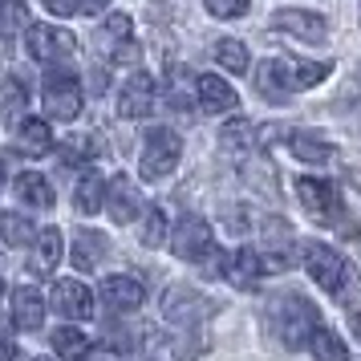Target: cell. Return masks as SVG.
Segmentation results:
<instances>
[{
	"instance_id": "6da1fadb",
	"label": "cell",
	"mask_w": 361,
	"mask_h": 361,
	"mask_svg": "<svg viewBox=\"0 0 361 361\" xmlns=\"http://www.w3.org/2000/svg\"><path fill=\"white\" fill-rule=\"evenodd\" d=\"M268 321H272V333H276L288 349H305V345L312 341V333L321 329V312H317V305L305 300V296L284 293V296L272 300Z\"/></svg>"
},
{
	"instance_id": "7a4b0ae2",
	"label": "cell",
	"mask_w": 361,
	"mask_h": 361,
	"mask_svg": "<svg viewBox=\"0 0 361 361\" xmlns=\"http://www.w3.org/2000/svg\"><path fill=\"white\" fill-rule=\"evenodd\" d=\"M171 252L187 264H203L207 276H224L228 256L215 252V235H212V228H207V219H199V215H183L179 219V228L171 235Z\"/></svg>"
},
{
	"instance_id": "3957f363",
	"label": "cell",
	"mask_w": 361,
	"mask_h": 361,
	"mask_svg": "<svg viewBox=\"0 0 361 361\" xmlns=\"http://www.w3.org/2000/svg\"><path fill=\"white\" fill-rule=\"evenodd\" d=\"M183 159V138L175 130H166V126H154L147 130V142H142V159H138V171H142V179H166Z\"/></svg>"
},
{
	"instance_id": "277c9868",
	"label": "cell",
	"mask_w": 361,
	"mask_h": 361,
	"mask_svg": "<svg viewBox=\"0 0 361 361\" xmlns=\"http://www.w3.org/2000/svg\"><path fill=\"white\" fill-rule=\"evenodd\" d=\"M305 272H309L325 293H341L345 276H349V264L341 260V252H337V247L312 240V244H305Z\"/></svg>"
},
{
	"instance_id": "5b68a950",
	"label": "cell",
	"mask_w": 361,
	"mask_h": 361,
	"mask_svg": "<svg viewBox=\"0 0 361 361\" xmlns=\"http://www.w3.org/2000/svg\"><path fill=\"white\" fill-rule=\"evenodd\" d=\"M41 102H45V114L49 118L73 122V118L82 114V82L73 73H49L45 90H41Z\"/></svg>"
},
{
	"instance_id": "8992f818",
	"label": "cell",
	"mask_w": 361,
	"mask_h": 361,
	"mask_svg": "<svg viewBox=\"0 0 361 361\" xmlns=\"http://www.w3.org/2000/svg\"><path fill=\"white\" fill-rule=\"evenodd\" d=\"M296 199H300V207H305L317 224H337V215H341V195H337V187L329 179L300 175V179H296Z\"/></svg>"
},
{
	"instance_id": "52a82bcc",
	"label": "cell",
	"mask_w": 361,
	"mask_h": 361,
	"mask_svg": "<svg viewBox=\"0 0 361 361\" xmlns=\"http://www.w3.org/2000/svg\"><path fill=\"white\" fill-rule=\"evenodd\" d=\"M260 260H264V272H284L288 264H293V228L272 215V219H264L260 224Z\"/></svg>"
},
{
	"instance_id": "ba28073f",
	"label": "cell",
	"mask_w": 361,
	"mask_h": 361,
	"mask_svg": "<svg viewBox=\"0 0 361 361\" xmlns=\"http://www.w3.org/2000/svg\"><path fill=\"white\" fill-rule=\"evenodd\" d=\"M25 49H29L33 61L53 66V61H61V57H69V53L78 49V41H73V33L57 29V25H29V33H25Z\"/></svg>"
},
{
	"instance_id": "9c48e42d",
	"label": "cell",
	"mask_w": 361,
	"mask_h": 361,
	"mask_svg": "<svg viewBox=\"0 0 361 361\" xmlns=\"http://www.w3.org/2000/svg\"><path fill=\"white\" fill-rule=\"evenodd\" d=\"M272 29L284 37H293V41H300V45H325V37H329L325 17L305 13V8H280L276 17H272Z\"/></svg>"
},
{
	"instance_id": "30bf717a",
	"label": "cell",
	"mask_w": 361,
	"mask_h": 361,
	"mask_svg": "<svg viewBox=\"0 0 361 361\" xmlns=\"http://www.w3.org/2000/svg\"><path fill=\"white\" fill-rule=\"evenodd\" d=\"M252 85H256V94L264 102H272V106H284V102H293V69L284 66V61H260V69L252 73Z\"/></svg>"
},
{
	"instance_id": "8fae6325",
	"label": "cell",
	"mask_w": 361,
	"mask_h": 361,
	"mask_svg": "<svg viewBox=\"0 0 361 361\" xmlns=\"http://www.w3.org/2000/svg\"><path fill=\"white\" fill-rule=\"evenodd\" d=\"M154 110V78L150 73H130L122 94H118V114L122 118H147Z\"/></svg>"
},
{
	"instance_id": "7c38bea8",
	"label": "cell",
	"mask_w": 361,
	"mask_h": 361,
	"mask_svg": "<svg viewBox=\"0 0 361 361\" xmlns=\"http://www.w3.org/2000/svg\"><path fill=\"white\" fill-rule=\"evenodd\" d=\"M106 212L114 224H130L134 215L142 212V199H138V187H134L126 175H114L106 183Z\"/></svg>"
},
{
	"instance_id": "4fadbf2b",
	"label": "cell",
	"mask_w": 361,
	"mask_h": 361,
	"mask_svg": "<svg viewBox=\"0 0 361 361\" xmlns=\"http://www.w3.org/2000/svg\"><path fill=\"white\" fill-rule=\"evenodd\" d=\"M53 305H57V312L69 317V321H90V317H94V296H90V288L78 284V280H57V284H53Z\"/></svg>"
},
{
	"instance_id": "5bb4252c",
	"label": "cell",
	"mask_w": 361,
	"mask_h": 361,
	"mask_svg": "<svg viewBox=\"0 0 361 361\" xmlns=\"http://www.w3.org/2000/svg\"><path fill=\"white\" fill-rule=\"evenodd\" d=\"M195 98H199V110H207V114H231L240 106L235 90L224 78H215V73H203L195 82Z\"/></svg>"
},
{
	"instance_id": "9a60e30c",
	"label": "cell",
	"mask_w": 361,
	"mask_h": 361,
	"mask_svg": "<svg viewBox=\"0 0 361 361\" xmlns=\"http://www.w3.org/2000/svg\"><path fill=\"white\" fill-rule=\"evenodd\" d=\"M98 293L114 312H134L142 300H147V288H142L134 276H106Z\"/></svg>"
},
{
	"instance_id": "2e32d148",
	"label": "cell",
	"mask_w": 361,
	"mask_h": 361,
	"mask_svg": "<svg viewBox=\"0 0 361 361\" xmlns=\"http://www.w3.org/2000/svg\"><path fill=\"white\" fill-rule=\"evenodd\" d=\"M163 312L171 321H179V325H195L199 317L212 312V300H203V296L191 293V288H171V293L163 296Z\"/></svg>"
},
{
	"instance_id": "e0dca14e",
	"label": "cell",
	"mask_w": 361,
	"mask_h": 361,
	"mask_svg": "<svg viewBox=\"0 0 361 361\" xmlns=\"http://www.w3.org/2000/svg\"><path fill=\"white\" fill-rule=\"evenodd\" d=\"M224 276L235 284V288H256L264 276V260H260V252L256 247H240V252H231L228 264H224Z\"/></svg>"
},
{
	"instance_id": "ac0fdd59",
	"label": "cell",
	"mask_w": 361,
	"mask_h": 361,
	"mask_svg": "<svg viewBox=\"0 0 361 361\" xmlns=\"http://www.w3.org/2000/svg\"><path fill=\"white\" fill-rule=\"evenodd\" d=\"M25 110H29V82L20 73H8L4 85H0V122L4 126H20Z\"/></svg>"
},
{
	"instance_id": "d6986e66",
	"label": "cell",
	"mask_w": 361,
	"mask_h": 361,
	"mask_svg": "<svg viewBox=\"0 0 361 361\" xmlns=\"http://www.w3.org/2000/svg\"><path fill=\"white\" fill-rule=\"evenodd\" d=\"M288 150H293L300 163H312V166L333 163V159H337V147L325 142L321 134H312V130H293L288 134Z\"/></svg>"
},
{
	"instance_id": "ffe728a7",
	"label": "cell",
	"mask_w": 361,
	"mask_h": 361,
	"mask_svg": "<svg viewBox=\"0 0 361 361\" xmlns=\"http://www.w3.org/2000/svg\"><path fill=\"white\" fill-rule=\"evenodd\" d=\"M61 231L57 228H45V231H37V240H33V272L37 276H53L57 272V264H61Z\"/></svg>"
},
{
	"instance_id": "44dd1931",
	"label": "cell",
	"mask_w": 361,
	"mask_h": 361,
	"mask_svg": "<svg viewBox=\"0 0 361 361\" xmlns=\"http://www.w3.org/2000/svg\"><path fill=\"white\" fill-rule=\"evenodd\" d=\"M13 321H17V329H25V333L41 329V321H45V300H41L37 288H25V284H20L17 293H13Z\"/></svg>"
},
{
	"instance_id": "7402d4cb",
	"label": "cell",
	"mask_w": 361,
	"mask_h": 361,
	"mask_svg": "<svg viewBox=\"0 0 361 361\" xmlns=\"http://www.w3.org/2000/svg\"><path fill=\"white\" fill-rule=\"evenodd\" d=\"M17 150H20V154H33V159L49 154V150H53L49 122H41V118H25V122L17 126Z\"/></svg>"
},
{
	"instance_id": "603a6c76",
	"label": "cell",
	"mask_w": 361,
	"mask_h": 361,
	"mask_svg": "<svg viewBox=\"0 0 361 361\" xmlns=\"http://www.w3.org/2000/svg\"><path fill=\"white\" fill-rule=\"evenodd\" d=\"M17 199L25 203V207H37V212H45V207H53V187L45 175H37V171H25L17 179Z\"/></svg>"
},
{
	"instance_id": "cb8c5ba5",
	"label": "cell",
	"mask_w": 361,
	"mask_h": 361,
	"mask_svg": "<svg viewBox=\"0 0 361 361\" xmlns=\"http://www.w3.org/2000/svg\"><path fill=\"white\" fill-rule=\"evenodd\" d=\"M73 207H78L82 215H98L102 207H106V179H102L98 171L82 175L78 191H73Z\"/></svg>"
},
{
	"instance_id": "d4e9b609",
	"label": "cell",
	"mask_w": 361,
	"mask_h": 361,
	"mask_svg": "<svg viewBox=\"0 0 361 361\" xmlns=\"http://www.w3.org/2000/svg\"><path fill=\"white\" fill-rule=\"evenodd\" d=\"M102 256H106V235L102 231H78L73 235V268L90 272V268L102 264Z\"/></svg>"
},
{
	"instance_id": "484cf974",
	"label": "cell",
	"mask_w": 361,
	"mask_h": 361,
	"mask_svg": "<svg viewBox=\"0 0 361 361\" xmlns=\"http://www.w3.org/2000/svg\"><path fill=\"white\" fill-rule=\"evenodd\" d=\"M260 142V134H256V126L247 122V118H231L228 126H224V134H219V147L231 150V154H244V150H252Z\"/></svg>"
},
{
	"instance_id": "4316f807",
	"label": "cell",
	"mask_w": 361,
	"mask_h": 361,
	"mask_svg": "<svg viewBox=\"0 0 361 361\" xmlns=\"http://www.w3.org/2000/svg\"><path fill=\"white\" fill-rule=\"evenodd\" d=\"M130 29H134V25H130V17H126V13H110V17H106V25H102V37H98L102 49L118 57V53L130 45Z\"/></svg>"
},
{
	"instance_id": "83f0119b",
	"label": "cell",
	"mask_w": 361,
	"mask_h": 361,
	"mask_svg": "<svg viewBox=\"0 0 361 361\" xmlns=\"http://www.w3.org/2000/svg\"><path fill=\"white\" fill-rule=\"evenodd\" d=\"M0 240H4L8 247H25V244L37 240V231L20 212H0Z\"/></svg>"
},
{
	"instance_id": "f1b7e54d",
	"label": "cell",
	"mask_w": 361,
	"mask_h": 361,
	"mask_svg": "<svg viewBox=\"0 0 361 361\" xmlns=\"http://www.w3.org/2000/svg\"><path fill=\"white\" fill-rule=\"evenodd\" d=\"M25 20H29L25 0H0V49H8V45H13V33H17Z\"/></svg>"
},
{
	"instance_id": "f546056e",
	"label": "cell",
	"mask_w": 361,
	"mask_h": 361,
	"mask_svg": "<svg viewBox=\"0 0 361 361\" xmlns=\"http://www.w3.org/2000/svg\"><path fill=\"white\" fill-rule=\"evenodd\" d=\"M53 349H57V357H66V361H85L90 337L78 333V329H57V333H53Z\"/></svg>"
},
{
	"instance_id": "4dcf8cb0",
	"label": "cell",
	"mask_w": 361,
	"mask_h": 361,
	"mask_svg": "<svg viewBox=\"0 0 361 361\" xmlns=\"http://www.w3.org/2000/svg\"><path fill=\"white\" fill-rule=\"evenodd\" d=\"M312 357L317 361H349V349H345L341 345V337H337V333H333V329H317V333H312Z\"/></svg>"
},
{
	"instance_id": "1f68e13d",
	"label": "cell",
	"mask_w": 361,
	"mask_h": 361,
	"mask_svg": "<svg viewBox=\"0 0 361 361\" xmlns=\"http://www.w3.org/2000/svg\"><path fill=\"white\" fill-rule=\"evenodd\" d=\"M215 66L228 69V73H247V66H252V57H247V49L240 45V41H219L215 45Z\"/></svg>"
},
{
	"instance_id": "d6a6232c",
	"label": "cell",
	"mask_w": 361,
	"mask_h": 361,
	"mask_svg": "<svg viewBox=\"0 0 361 361\" xmlns=\"http://www.w3.org/2000/svg\"><path fill=\"white\" fill-rule=\"evenodd\" d=\"M333 73V61H296L293 66V90H312Z\"/></svg>"
},
{
	"instance_id": "836d02e7",
	"label": "cell",
	"mask_w": 361,
	"mask_h": 361,
	"mask_svg": "<svg viewBox=\"0 0 361 361\" xmlns=\"http://www.w3.org/2000/svg\"><path fill=\"white\" fill-rule=\"evenodd\" d=\"M163 240H166V215H163V207H147V215H142V244L159 247Z\"/></svg>"
},
{
	"instance_id": "e575fe53",
	"label": "cell",
	"mask_w": 361,
	"mask_h": 361,
	"mask_svg": "<svg viewBox=\"0 0 361 361\" xmlns=\"http://www.w3.org/2000/svg\"><path fill=\"white\" fill-rule=\"evenodd\" d=\"M203 8H207L215 20H240V17H247L252 0H203Z\"/></svg>"
},
{
	"instance_id": "d590c367",
	"label": "cell",
	"mask_w": 361,
	"mask_h": 361,
	"mask_svg": "<svg viewBox=\"0 0 361 361\" xmlns=\"http://www.w3.org/2000/svg\"><path fill=\"white\" fill-rule=\"evenodd\" d=\"M90 154H94V142H90V138H73L69 147H61V159H66V166L90 163Z\"/></svg>"
},
{
	"instance_id": "8d00e7d4",
	"label": "cell",
	"mask_w": 361,
	"mask_h": 361,
	"mask_svg": "<svg viewBox=\"0 0 361 361\" xmlns=\"http://www.w3.org/2000/svg\"><path fill=\"white\" fill-rule=\"evenodd\" d=\"M45 8H49L53 17H69V13H78V0H41Z\"/></svg>"
},
{
	"instance_id": "74e56055",
	"label": "cell",
	"mask_w": 361,
	"mask_h": 361,
	"mask_svg": "<svg viewBox=\"0 0 361 361\" xmlns=\"http://www.w3.org/2000/svg\"><path fill=\"white\" fill-rule=\"evenodd\" d=\"M102 8H106V0H78V13H85V17H98Z\"/></svg>"
},
{
	"instance_id": "f35d334b",
	"label": "cell",
	"mask_w": 361,
	"mask_h": 361,
	"mask_svg": "<svg viewBox=\"0 0 361 361\" xmlns=\"http://www.w3.org/2000/svg\"><path fill=\"white\" fill-rule=\"evenodd\" d=\"M13 357H17L13 341H8V337H0V361H13Z\"/></svg>"
},
{
	"instance_id": "ab89813d",
	"label": "cell",
	"mask_w": 361,
	"mask_h": 361,
	"mask_svg": "<svg viewBox=\"0 0 361 361\" xmlns=\"http://www.w3.org/2000/svg\"><path fill=\"white\" fill-rule=\"evenodd\" d=\"M349 325H353V333L361 337V309H357V312H349Z\"/></svg>"
},
{
	"instance_id": "60d3db41",
	"label": "cell",
	"mask_w": 361,
	"mask_h": 361,
	"mask_svg": "<svg viewBox=\"0 0 361 361\" xmlns=\"http://www.w3.org/2000/svg\"><path fill=\"white\" fill-rule=\"evenodd\" d=\"M0 187H4V166H0Z\"/></svg>"
},
{
	"instance_id": "b9f144b4",
	"label": "cell",
	"mask_w": 361,
	"mask_h": 361,
	"mask_svg": "<svg viewBox=\"0 0 361 361\" xmlns=\"http://www.w3.org/2000/svg\"><path fill=\"white\" fill-rule=\"evenodd\" d=\"M37 361H41V357H37Z\"/></svg>"
},
{
	"instance_id": "7bdbcfd3",
	"label": "cell",
	"mask_w": 361,
	"mask_h": 361,
	"mask_svg": "<svg viewBox=\"0 0 361 361\" xmlns=\"http://www.w3.org/2000/svg\"><path fill=\"white\" fill-rule=\"evenodd\" d=\"M357 20H361V17H357Z\"/></svg>"
}]
</instances>
